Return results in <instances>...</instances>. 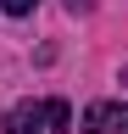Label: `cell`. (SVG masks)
Instances as JSON below:
<instances>
[{
  "label": "cell",
  "instance_id": "4",
  "mask_svg": "<svg viewBox=\"0 0 128 134\" xmlns=\"http://www.w3.org/2000/svg\"><path fill=\"white\" fill-rule=\"evenodd\" d=\"M95 6V0H67V11H89Z\"/></svg>",
  "mask_w": 128,
  "mask_h": 134
},
{
  "label": "cell",
  "instance_id": "1",
  "mask_svg": "<svg viewBox=\"0 0 128 134\" xmlns=\"http://www.w3.org/2000/svg\"><path fill=\"white\" fill-rule=\"evenodd\" d=\"M67 123H72L67 100H22L6 117V134H67Z\"/></svg>",
  "mask_w": 128,
  "mask_h": 134
},
{
  "label": "cell",
  "instance_id": "2",
  "mask_svg": "<svg viewBox=\"0 0 128 134\" xmlns=\"http://www.w3.org/2000/svg\"><path fill=\"white\" fill-rule=\"evenodd\" d=\"M84 134H128V106L117 100H95L84 112Z\"/></svg>",
  "mask_w": 128,
  "mask_h": 134
},
{
  "label": "cell",
  "instance_id": "3",
  "mask_svg": "<svg viewBox=\"0 0 128 134\" xmlns=\"http://www.w3.org/2000/svg\"><path fill=\"white\" fill-rule=\"evenodd\" d=\"M0 6H6L11 17H28V11H34V0H0Z\"/></svg>",
  "mask_w": 128,
  "mask_h": 134
},
{
  "label": "cell",
  "instance_id": "5",
  "mask_svg": "<svg viewBox=\"0 0 128 134\" xmlns=\"http://www.w3.org/2000/svg\"><path fill=\"white\" fill-rule=\"evenodd\" d=\"M123 78H128V67H123Z\"/></svg>",
  "mask_w": 128,
  "mask_h": 134
}]
</instances>
